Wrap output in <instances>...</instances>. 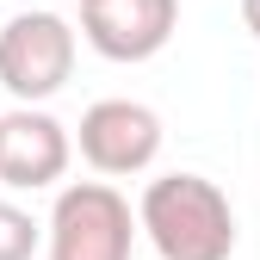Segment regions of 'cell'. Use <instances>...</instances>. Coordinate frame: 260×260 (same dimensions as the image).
<instances>
[{
  "label": "cell",
  "instance_id": "obj_1",
  "mask_svg": "<svg viewBox=\"0 0 260 260\" xmlns=\"http://www.w3.org/2000/svg\"><path fill=\"white\" fill-rule=\"evenodd\" d=\"M143 236L161 260H230L236 254V211L223 186L205 174H161L143 186L137 205Z\"/></svg>",
  "mask_w": 260,
  "mask_h": 260
},
{
  "label": "cell",
  "instance_id": "obj_2",
  "mask_svg": "<svg viewBox=\"0 0 260 260\" xmlns=\"http://www.w3.org/2000/svg\"><path fill=\"white\" fill-rule=\"evenodd\" d=\"M137 230L143 223L112 180H75L50 205L44 248H50V260H130Z\"/></svg>",
  "mask_w": 260,
  "mask_h": 260
},
{
  "label": "cell",
  "instance_id": "obj_3",
  "mask_svg": "<svg viewBox=\"0 0 260 260\" xmlns=\"http://www.w3.org/2000/svg\"><path fill=\"white\" fill-rule=\"evenodd\" d=\"M69 75H75V25L62 13L31 7V13H13L0 25V87L19 106L56 100L69 87Z\"/></svg>",
  "mask_w": 260,
  "mask_h": 260
},
{
  "label": "cell",
  "instance_id": "obj_4",
  "mask_svg": "<svg viewBox=\"0 0 260 260\" xmlns=\"http://www.w3.org/2000/svg\"><path fill=\"white\" fill-rule=\"evenodd\" d=\"M75 143H81V161L93 174L130 180V174L155 168V155H161V118L143 100H100V106L81 112Z\"/></svg>",
  "mask_w": 260,
  "mask_h": 260
},
{
  "label": "cell",
  "instance_id": "obj_5",
  "mask_svg": "<svg viewBox=\"0 0 260 260\" xmlns=\"http://www.w3.org/2000/svg\"><path fill=\"white\" fill-rule=\"evenodd\" d=\"M69 155H75L69 124L50 118L44 106H13L0 118V186L44 192V186H56L69 174Z\"/></svg>",
  "mask_w": 260,
  "mask_h": 260
},
{
  "label": "cell",
  "instance_id": "obj_6",
  "mask_svg": "<svg viewBox=\"0 0 260 260\" xmlns=\"http://www.w3.org/2000/svg\"><path fill=\"white\" fill-rule=\"evenodd\" d=\"M174 25H180V0H93V7H81V38L106 62L161 56Z\"/></svg>",
  "mask_w": 260,
  "mask_h": 260
},
{
  "label": "cell",
  "instance_id": "obj_7",
  "mask_svg": "<svg viewBox=\"0 0 260 260\" xmlns=\"http://www.w3.org/2000/svg\"><path fill=\"white\" fill-rule=\"evenodd\" d=\"M38 242H44V223L31 211H19L13 199H0V260H31Z\"/></svg>",
  "mask_w": 260,
  "mask_h": 260
},
{
  "label": "cell",
  "instance_id": "obj_8",
  "mask_svg": "<svg viewBox=\"0 0 260 260\" xmlns=\"http://www.w3.org/2000/svg\"><path fill=\"white\" fill-rule=\"evenodd\" d=\"M242 25L254 31V38H260V0H242Z\"/></svg>",
  "mask_w": 260,
  "mask_h": 260
},
{
  "label": "cell",
  "instance_id": "obj_9",
  "mask_svg": "<svg viewBox=\"0 0 260 260\" xmlns=\"http://www.w3.org/2000/svg\"><path fill=\"white\" fill-rule=\"evenodd\" d=\"M81 7H93V0H81Z\"/></svg>",
  "mask_w": 260,
  "mask_h": 260
}]
</instances>
